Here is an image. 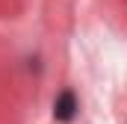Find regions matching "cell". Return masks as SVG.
Instances as JSON below:
<instances>
[{
  "label": "cell",
  "instance_id": "1",
  "mask_svg": "<svg viewBox=\"0 0 127 124\" xmlns=\"http://www.w3.org/2000/svg\"><path fill=\"white\" fill-rule=\"evenodd\" d=\"M77 109H80V103H77V94L71 92V89H65V92L56 94V100H53V118H56V121L68 124L77 115Z\"/></svg>",
  "mask_w": 127,
  "mask_h": 124
}]
</instances>
